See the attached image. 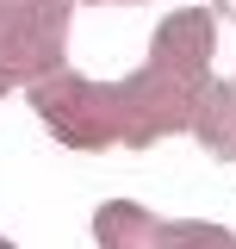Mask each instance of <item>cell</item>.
<instances>
[{"instance_id": "obj_1", "label": "cell", "mask_w": 236, "mask_h": 249, "mask_svg": "<svg viewBox=\"0 0 236 249\" xmlns=\"http://www.w3.org/2000/svg\"><path fill=\"white\" fill-rule=\"evenodd\" d=\"M100 243L106 249H168V224H155L137 206H106L100 212Z\"/></svg>"}]
</instances>
